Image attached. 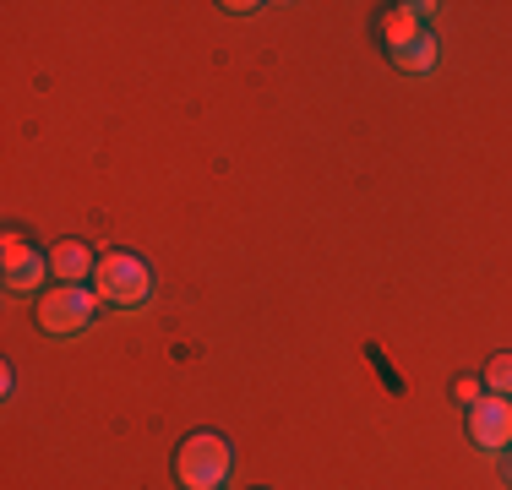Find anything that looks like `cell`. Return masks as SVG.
Returning <instances> with one entry per match:
<instances>
[{
	"label": "cell",
	"instance_id": "3",
	"mask_svg": "<svg viewBox=\"0 0 512 490\" xmlns=\"http://www.w3.org/2000/svg\"><path fill=\"white\" fill-rule=\"evenodd\" d=\"M99 294L93 284H55L39 294V327L50 338H82L93 322H99Z\"/></svg>",
	"mask_w": 512,
	"mask_h": 490
},
{
	"label": "cell",
	"instance_id": "14",
	"mask_svg": "<svg viewBox=\"0 0 512 490\" xmlns=\"http://www.w3.org/2000/svg\"><path fill=\"white\" fill-rule=\"evenodd\" d=\"M507 485H512V452H507Z\"/></svg>",
	"mask_w": 512,
	"mask_h": 490
},
{
	"label": "cell",
	"instance_id": "6",
	"mask_svg": "<svg viewBox=\"0 0 512 490\" xmlns=\"http://www.w3.org/2000/svg\"><path fill=\"white\" fill-rule=\"evenodd\" d=\"M93 273H99V256H93L82 240L50 245V278L55 284H93Z\"/></svg>",
	"mask_w": 512,
	"mask_h": 490
},
{
	"label": "cell",
	"instance_id": "11",
	"mask_svg": "<svg viewBox=\"0 0 512 490\" xmlns=\"http://www.w3.org/2000/svg\"><path fill=\"white\" fill-rule=\"evenodd\" d=\"M404 11H409L414 22H425V28H431V22L442 17V6H436V0H404Z\"/></svg>",
	"mask_w": 512,
	"mask_h": 490
},
{
	"label": "cell",
	"instance_id": "13",
	"mask_svg": "<svg viewBox=\"0 0 512 490\" xmlns=\"http://www.w3.org/2000/svg\"><path fill=\"white\" fill-rule=\"evenodd\" d=\"M224 11H229V17H256V11H262V6H246V0H229Z\"/></svg>",
	"mask_w": 512,
	"mask_h": 490
},
{
	"label": "cell",
	"instance_id": "1",
	"mask_svg": "<svg viewBox=\"0 0 512 490\" xmlns=\"http://www.w3.org/2000/svg\"><path fill=\"white\" fill-rule=\"evenodd\" d=\"M235 474V447L218 431H191L175 447V480L180 490H224Z\"/></svg>",
	"mask_w": 512,
	"mask_h": 490
},
{
	"label": "cell",
	"instance_id": "9",
	"mask_svg": "<svg viewBox=\"0 0 512 490\" xmlns=\"http://www.w3.org/2000/svg\"><path fill=\"white\" fill-rule=\"evenodd\" d=\"M480 382H485V392H496V398H512V354H496Z\"/></svg>",
	"mask_w": 512,
	"mask_h": 490
},
{
	"label": "cell",
	"instance_id": "10",
	"mask_svg": "<svg viewBox=\"0 0 512 490\" xmlns=\"http://www.w3.org/2000/svg\"><path fill=\"white\" fill-rule=\"evenodd\" d=\"M480 398H485L480 376H458V382H453V403H463V409H469V403H480Z\"/></svg>",
	"mask_w": 512,
	"mask_h": 490
},
{
	"label": "cell",
	"instance_id": "2",
	"mask_svg": "<svg viewBox=\"0 0 512 490\" xmlns=\"http://www.w3.org/2000/svg\"><path fill=\"white\" fill-rule=\"evenodd\" d=\"M93 294L109 305V311H142L153 300V267L142 262L137 251H104L99 273H93Z\"/></svg>",
	"mask_w": 512,
	"mask_h": 490
},
{
	"label": "cell",
	"instance_id": "12",
	"mask_svg": "<svg viewBox=\"0 0 512 490\" xmlns=\"http://www.w3.org/2000/svg\"><path fill=\"white\" fill-rule=\"evenodd\" d=\"M0 398H17V371H11V365H6V371H0Z\"/></svg>",
	"mask_w": 512,
	"mask_h": 490
},
{
	"label": "cell",
	"instance_id": "7",
	"mask_svg": "<svg viewBox=\"0 0 512 490\" xmlns=\"http://www.w3.org/2000/svg\"><path fill=\"white\" fill-rule=\"evenodd\" d=\"M393 55V66L404 71V77H431L436 66H442V44H436V33L425 28V33H414L409 44H398V49H387Z\"/></svg>",
	"mask_w": 512,
	"mask_h": 490
},
{
	"label": "cell",
	"instance_id": "8",
	"mask_svg": "<svg viewBox=\"0 0 512 490\" xmlns=\"http://www.w3.org/2000/svg\"><path fill=\"white\" fill-rule=\"evenodd\" d=\"M376 33H382V44H387V49H398V44H409L414 33H425V22H414L404 6H387V11H382V22H376Z\"/></svg>",
	"mask_w": 512,
	"mask_h": 490
},
{
	"label": "cell",
	"instance_id": "5",
	"mask_svg": "<svg viewBox=\"0 0 512 490\" xmlns=\"http://www.w3.org/2000/svg\"><path fill=\"white\" fill-rule=\"evenodd\" d=\"M469 441L485 452V458H507L512 452V398H496L485 392L480 403H469Z\"/></svg>",
	"mask_w": 512,
	"mask_h": 490
},
{
	"label": "cell",
	"instance_id": "4",
	"mask_svg": "<svg viewBox=\"0 0 512 490\" xmlns=\"http://www.w3.org/2000/svg\"><path fill=\"white\" fill-rule=\"evenodd\" d=\"M44 278H50V251H39L22 229H6V240H0V284H6V294H39Z\"/></svg>",
	"mask_w": 512,
	"mask_h": 490
}]
</instances>
